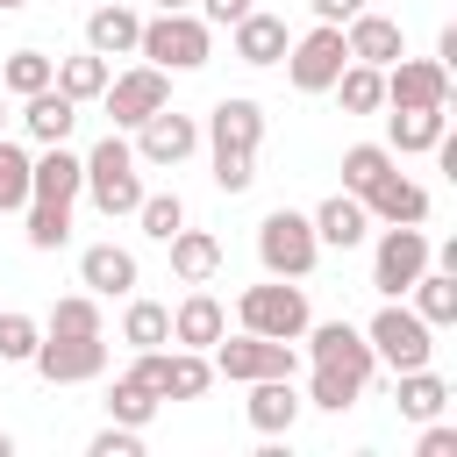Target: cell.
Listing matches in <instances>:
<instances>
[{"instance_id":"cell-1","label":"cell","mask_w":457,"mask_h":457,"mask_svg":"<svg viewBox=\"0 0 457 457\" xmlns=\"http://www.w3.org/2000/svg\"><path fill=\"white\" fill-rule=\"evenodd\" d=\"M200 143H207L214 186H221V193H250V179H257V150H264V107H257L250 93L214 100V114H207Z\"/></svg>"},{"instance_id":"cell-2","label":"cell","mask_w":457,"mask_h":457,"mask_svg":"<svg viewBox=\"0 0 457 457\" xmlns=\"http://www.w3.org/2000/svg\"><path fill=\"white\" fill-rule=\"evenodd\" d=\"M107 221H121V214H136V200L150 193L143 186V164H136V150H129V136L121 129H107L93 150H86V186H79Z\"/></svg>"},{"instance_id":"cell-3","label":"cell","mask_w":457,"mask_h":457,"mask_svg":"<svg viewBox=\"0 0 457 457\" xmlns=\"http://www.w3.org/2000/svg\"><path fill=\"white\" fill-rule=\"evenodd\" d=\"M136 57L157 64V71H200L214 57V29L193 14V7H157L136 36Z\"/></svg>"},{"instance_id":"cell-4","label":"cell","mask_w":457,"mask_h":457,"mask_svg":"<svg viewBox=\"0 0 457 457\" xmlns=\"http://www.w3.org/2000/svg\"><path fill=\"white\" fill-rule=\"evenodd\" d=\"M207 364H214V378H236V386H250V378H293L300 371V350L293 343H278V336H250V328H221L214 343H207Z\"/></svg>"},{"instance_id":"cell-5","label":"cell","mask_w":457,"mask_h":457,"mask_svg":"<svg viewBox=\"0 0 457 457\" xmlns=\"http://www.w3.org/2000/svg\"><path fill=\"white\" fill-rule=\"evenodd\" d=\"M257 264H264V278H307V271L321 264L314 221L293 214V207H271V214L257 221Z\"/></svg>"},{"instance_id":"cell-6","label":"cell","mask_w":457,"mask_h":457,"mask_svg":"<svg viewBox=\"0 0 457 457\" xmlns=\"http://www.w3.org/2000/svg\"><path fill=\"white\" fill-rule=\"evenodd\" d=\"M364 343H371V357H378L386 371H414V364L436 357V328H428L407 300H386V307L364 321Z\"/></svg>"},{"instance_id":"cell-7","label":"cell","mask_w":457,"mask_h":457,"mask_svg":"<svg viewBox=\"0 0 457 457\" xmlns=\"http://www.w3.org/2000/svg\"><path fill=\"white\" fill-rule=\"evenodd\" d=\"M236 321H243L250 336L300 343V328H307L314 314H307V293H300V278H264V286H243V300H236Z\"/></svg>"},{"instance_id":"cell-8","label":"cell","mask_w":457,"mask_h":457,"mask_svg":"<svg viewBox=\"0 0 457 457\" xmlns=\"http://www.w3.org/2000/svg\"><path fill=\"white\" fill-rule=\"evenodd\" d=\"M428 271V236H421V221H386L378 228V243H371V286L386 293V300H407V286Z\"/></svg>"},{"instance_id":"cell-9","label":"cell","mask_w":457,"mask_h":457,"mask_svg":"<svg viewBox=\"0 0 457 457\" xmlns=\"http://www.w3.org/2000/svg\"><path fill=\"white\" fill-rule=\"evenodd\" d=\"M286 79H293V93H328L336 86V71L350 64V50H343V29L336 21H314L307 36H293L286 43Z\"/></svg>"},{"instance_id":"cell-10","label":"cell","mask_w":457,"mask_h":457,"mask_svg":"<svg viewBox=\"0 0 457 457\" xmlns=\"http://www.w3.org/2000/svg\"><path fill=\"white\" fill-rule=\"evenodd\" d=\"M100 107H107V121H114V129H136V121H150L157 107H171V71H157V64L107 71V86H100Z\"/></svg>"},{"instance_id":"cell-11","label":"cell","mask_w":457,"mask_h":457,"mask_svg":"<svg viewBox=\"0 0 457 457\" xmlns=\"http://www.w3.org/2000/svg\"><path fill=\"white\" fill-rule=\"evenodd\" d=\"M300 343H307V364H328V371H343V378H357V386H371V371H378L364 328H350V321H307Z\"/></svg>"},{"instance_id":"cell-12","label":"cell","mask_w":457,"mask_h":457,"mask_svg":"<svg viewBox=\"0 0 457 457\" xmlns=\"http://www.w3.org/2000/svg\"><path fill=\"white\" fill-rule=\"evenodd\" d=\"M29 364L43 386H86L107 371V336H43Z\"/></svg>"},{"instance_id":"cell-13","label":"cell","mask_w":457,"mask_h":457,"mask_svg":"<svg viewBox=\"0 0 457 457\" xmlns=\"http://www.w3.org/2000/svg\"><path fill=\"white\" fill-rule=\"evenodd\" d=\"M136 164H150V171H171V164H186L193 150H200V121L193 114H179V107H157L150 121H136Z\"/></svg>"},{"instance_id":"cell-14","label":"cell","mask_w":457,"mask_h":457,"mask_svg":"<svg viewBox=\"0 0 457 457\" xmlns=\"http://www.w3.org/2000/svg\"><path fill=\"white\" fill-rule=\"evenodd\" d=\"M386 107H450V64L400 50L386 64Z\"/></svg>"},{"instance_id":"cell-15","label":"cell","mask_w":457,"mask_h":457,"mask_svg":"<svg viewBox=\"0 0 457 457\" xmlns=\"http://www.w3.org/2000/svg\"><path fill=\"white\" fill-rule=\"evenodd\" d=\"M136 250H121V243H86L79 250V286L86 293H100V300H129L136 293Z\"/></svg>"},{"instance_id":"cell-16","label":"cell","mask_w":457,"mask_h":457,"mask_svg":"<svg viewBox=\"0 0 457 457\" xmlns=\"http://www.w3.org/2000/svg\"><path fill=\"white\" fill-rule=\"evenodd\" d=\"M343 50H350L357 64H378V71H386V64L407 50V36H400V21H393V14H371V7H357V14L343 21Z\"/></svg>"},{"instance_id":"cell-17","label":"cell","mask_w":457,"mask_h":457,"mask_svg":"<svg viewBox=\"0 0 457 457\" xmlns=\"http://www.w3.org/2000/svg\"><path fill=\"white\" fill-rule=\"evenodd\" d=\"M86 186V157H71L64 143H43V157H29V200H57L71 207Z\"/></svg>"},{"instance_id":"cell-18","label":"cell","mask_w":457,"mask_h":457,"mask_svg":"<svg viewBox=\"0 0 457 457\" xmlns=\"http://www.w3.org/2000/svg\"><path fill=\"white\" fill-rule=\"evenodd\" d=\"M286 43H293V36H286V21H278V14H264V7H250L243 21H228V50H236V64H257V71H264V64H278V57H286Z\"/></svg>"},{"instance_id":"cell-19","label":"cell","mask_w":457,"mask_h":457,"mask_svg":"<svg viewBox=\"0 0 457 457\" xmlns=\"http://www.w3.org/2000/svg\"><path fill=\"white\" fill-rule=\"evenodd\" d=\"M450 136V107H393L386 114V150L393 157H421Z\"/></svg>"},{"instance_id":"cell-20","label":"cell","mask_w":457,"mask_h":457,"mask_svg":"<svg viewBox=\"0 0 457 457\" xmlns=\"http://www.w3.org/2000/svg\"><path fill=\"white\" fill-rule=\"evenodd\" d=\"M307 221H314V243H321V250H357V243L371 236V214H364L357 193H328Z\"/></svg>"},{"instance_id":"cell-21","label":"cell","mask_w":457,"mask_h":457,"mask_svg":"<svg viewBox=\"0 0 457 457\" xmlns=\"http://www.w3.org/2000/svg\"><path fill=\"white\" fill-rule=\"evenodd\" d=\"M300 393H293V378H250V400H243V414H250V428L257 436H293V421H300Z\"/></svg>"},{"instance_id":"cell-22","label":"cell","mask_w":457,"mask_h":457,"mask_svg":"<svg viewBox=\"0 0 457 457\" xmlns=\"http://www.w3.org/2000/svg\"><path fill=\"white\" fill-rule=\"evenodd\" d=\"M364 214H371L378 228H386V221H428V186H414V179L393 164V171L364 193Z\"/></svg>"},{"instance_id":"cell-23","label":"cell","mask_w":457,"mask_h":457,"mask_svg":"<svg viewBox=\"0 0 457 457\" xmlns=\"http://www.w3.org/2000/svg\"><path fill=\"white\" fill-rule=\"evenodd\" d=\"M221 328H228V307H221L207 286H193V293L171 307V343H179V350H207Z\"/></svg>"},{"instance_id":"cell-24","label":"cell","mask_w":457,"mask_h":457,"mask_svg":"<svg viewBox=\"0 0 457 457\" xmlns=\"http://www.w3.org/2000/svg\"><path fill=\"white\" fill-rule=\"evenodd\" d=\"M136 36H143V14L121 7V0H107V7L86 14V50H100L107 64H114V57H136Z\"/></svg>"},{"instance_id":"cell-25","label":"cell","mask_w":457,"mask_h":457,"mask_svg":"<svg viewBox=\"0 0 457 457\" xmlns=\"http://www.w3.org/2000/svg\"><path fill=\"white\" fill-rule=\"evenodd\" d=\"M21 129H29V143H64V136L79 129V100H64L57 86L29 93V100H21Z\"/></svg>"},{"instance_id":"cell-26","label":"cell","mask_w":457,"mask_h":457,"mask_svg":"<svg viewBox=\"0 0 457 457\" xmlns=\"http://www.w3.org/2000/svg\"><path fill=\"white\" fill-rule=\"evenodd\" d=\"M164 250H171V278L179 286H207L221 271V243L207 228H179V236H164Z\"/></svg>"},{"instance_id":"cell-27","label":"cell","mask_w":457,"mask_h":457,"mask_svg":"<svg viewBox=\"0 0 457 457\" xmlns=\"http://www.w3.org/2000/svg\"><path fill=\"white\" fill-rule=\"evenodd\" d=\"M393 407H400L407 421H436V414L450 407V378H436L428 364H414V371H393Z\"/></svg>"},{"instance_id":"cell-28","label":"cell","mask_w":457,"mask_h":457,"mask_svg":"<svg viewBox=\"0 0 457 457\" xmlns=\"http://www.w3.org/2000/svg\"><path fill=\"white\" fill-rule=\"evenodd\" d=\"M407 307L428 321V328H450L457 321V271H443V264H428L414 286H407Z\"/></svg>"},{"instance_id":"cell-29","label":"cell","mask_w":457,"mask_h":457,"mask_svg":"<svg viewBox=\"0 0 457 457\" xmlns=\"http://www.w3.org/2000/svg\"><path fill=\"white\" fill-rule=\"evenodd\" d=\"M107 71H114V64H107L100 50H79V57H57V71H50V86H57L64 100H79V107H86V100H100V86H107Z\"/></svg>"},{"instance_id":"cell-30","label":"cell","mask_w":457,"mask_h":457,"mask_svg":"<svg viewBox=\"0 0 457 457\" xmlns=\"http://www.w3.org/2000/svg\"><path fill=\"white\" fill-rule=\"evenodd\" d=\"M328 93L343 100V114H378V107H386V71L350 57V64L336 71V86H328Z\"/></svg>"},{"instance_id":"cell-31","label":"cell","mask_w":457,"mask_h":457,"mask_svg":"<svg viewBox=\"0 0 457 457\" xmlns=\"http://www.w3.org/2000/svg\"><path fill=\"white\" fill-rule=\"evenodd\" d=\"M121 343H129V350H157V343H171V307L129 293V307H121Z\"/></svg>"},{"instance_id":"cell-32","label":"cell","mask_w":457,"mask_h":457,"mask_svg":"<svg viewBox=\"0 0 457 457\" xmlns=\"http://www.w3.org/2000/svg\"><path fill=\"white\" fill-rule=\"evenodd\" d=\"M393 164H400V157H393L386 143H350V150H343V193H357V200H364Z\"/></svg>"},{"instance_id":"cell-33","label":"cell","mask_w":457,"mask_h":457,"mask_svg":"<svg viewBox=\"0 0 457 457\" xmlns=\"http://www.w3.org/2000/svg\"><path fill=\"white\" fill-rule=\"evenodd\" d=\"M43 336H107L100 293H64V300L50 307V321H43Z\"/></svg>"},{"instance_id":"cell-34","label":"cell","mask_w":457,"mask_h":457,"mask_svg":"<svg viewBox=\"0 0 457 457\" xmlns=\"http://www.w3.org/2000/svg\"><path fill=\"white\" fill-rule=\"evenodd\" d=\"M50 71H57V57H43V50H7V64H0V93L29 100V93L50 86Z\"/></svg>"},{"instance_id":"cell-35","label":"cell","mask_w":457,"mask_h":457,"mask_svg":"<svg viewBox=\"0 0 457 457\" xmlns=\"http://www.w3.org/2000/svg\"><path fill=\"white\" fill-rule=\"evenodd\" d=\"M214 386V364H207V350H179L171 343V371H164V400H200Z\"/></svg>"},{"instance_id":"cell-36","label":"cell","mask_w":457,"mask_h":457,"mask_svg":"<svg viewBox=\"0 0 457 457\" xmlns=\"http://www.w3.org/2000/svg\"><path fill=\"white\" fill-rule=\"evenodd\" d=\"M157 407H164V400H157L150 386H136L129 371H121L114 386H107V421H129V428H150V421H157Z\"/></svg>"},{"instance_id":"cell-37","label":"cell","mask_w":457,"mask_h":457,"mask_svg":"<svg viewBox=\"0 0 457 457\" xmlns=\"http://www.w3.org/2000/svg\"><path fill=\"white\" fill-rule=\"evenodd\" d=\"M300 400H307V407H321V414H343V407H357V400H364V386H357V378H343V371H328V364H314Z\"/></svg>"},{"instance_id":"cell-38","label":"cell","mask_w":457,"mask_h":457,"mask_svg":"<svg viewBox=\"0 0 457 457\" xmlns=\"http://www.w3.org/2000/svg\"><path fill=\"white\" fill-rule=\"evenodd\" d=\"M29 250H64L71 243V207H57V200H29Z\"/></svg>"},{"instance_id":"cell-39","label":"cell","mask_w":457,"mask_h":457,"mask_svg":"<svg viewBox=\"0 0 457 457\" xmlns=\"http://www.w3.org/2000/svg\"><path fill=\"white\" fill-rule=\"evenodd\" d=\"M136 221H143L150 243H164V236L186 228V200H179V193H143V200H136Z\"/></svg>"},{"instance_id":"cell-40","label":"cell","mask_w":457,"mask_h":457,"mask_svg":"<svg viewBox=\"0 0 457 457\" xmlns=\"http://www.w3.org/2000/svg\"><path fill=\"white\" fill-rule=\"evenodd\" d=\"M36 343H43V321L21 314V307H7V314H0V364H29Z\"/></svg>"},{"instance_id":"cell-41","label":"cell","mask_w":457,"mask_h":457,"mask_svg":"<svg viewBox=\"0 0 457 457\" xmlns=\"http://www.w3.org/2000/svg\"><path fill=\"white\" fill-rule=\"evenodd\" d=\"M29 207V150L0 136V214H21Z\"/></svg>"},{"instance_id":"cell-42","label":"cell","mask_w":457,"mask_h":457,"mask_svg":"<svg viewBox=\"0 0 457 457\" xmlns=\"http://www.w3.org/2000/svg\"><path fill=\"white\" fill-rule=\"evenodd\" d=\"M93 457H143V428H129V421H107L93 443H86Z\"/></svg>"},{"instance_id":"cell-43","label":"cell","mask_w":457,"mask_h":457,"mask_svg":"<svg viewBox=\"0 0 457 457\" xmlns=\"http://www.w3.org/2000/svg\"><path fill=\"white\" fill-rule=\"evenodd\" d=\"M421 457H457V428L436 414V421H421V443H414Z\"/></svg>"},{"instance_id":"cell-44","label":"cell","mask_w":457,"mask_h":457,"mask_svg":"<svg viewBox=\"0 0 457 457\" xmlns=\"http://www.w3.org/2000/svg\"><path fill=\"white\" fill-rule=\"evenodd\" d=\"M193 7H200V21H207V29H228V21H243L257 0H193Z\"/></svg>"},{"instance_id":"cell-45","label":"cell","mask_w":457,"mask_h":457,"mask_svg":"<svg viewBox=\"0 0 457 457\" xmlns=\"http://www.w3.org/2000/svg\"><path fill=\"white\" fill-rule=\"evenodd\" d=\"M307 7H314V21H336V29H343V21H350L364 0H307Z\"/></svg>"},{"instance_id":"cell-46","label":"cell","mask_w":457,"mask_h":457,"mask_svg":"<svg viewBox=\"0 0 457 457\" xmlns=\"http://www.w3.org/2000/svg\"><path fill=\"white\" fill-rule=\"evenodd\" d=\"M0 457H14V436H7V428H0Z\"/></svg>"},{"instance_id":"cell-47","label":"cell","mask_w":457,"mask_h":457,"mask_svg":"<svg viewBox=\"0 0 457 457\" xmlns=\"http://www.w3.org/2000/svg\"><path fill=\"white\" fill-rule=\"evenodd\" d=\"M14 7H29V0H0V14H14Z\"/></svg>"},{"instance_id":"cell-48","label":"cell","mask_w":457,"mask_h":457,"mask_svg":"<svg viewBox=\"0 0 457 457\" xmlns=\"http://www.w3.org/2000/svg\"><path fill=\"white\" fill-rule=\"evenodd\" d=\"M157 7H193V0H157Z\"/></svg>"},{"instance_id":"cell-49","label":"cell","mask_w":457,"mask_h":457,"mask_svg":"<svg viewBox=\"0 0 457 457\" xmlns=\"http://www.w3.org/2000/svg\"><path fill=\"white\" fill-rule=\"evenodd\" d=\"M0 121H7V114H0Z\"/></svg>"}]
</instances>
